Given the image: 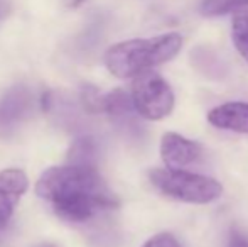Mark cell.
Returning a JSON list of instances; mask_svg holds the SVG:
<instances>
[{
  "label": "cell",
  "instance_id": "cell-1",
  "mask_svg": "<svg viewBox=\"0 0 248 247\" xmlns=\"http://www.w3.org/2000/svg\"><path fill=\"white\" fill-rule=\"evenodd\" d=\"M36 193L69 222H88L118 207L113 191L92 166H52L37 180Z\"/></svg>",
  "mask_w": 248,
  "mask_h": 247
},
{
  "label": "cell",
  "instance_id": "cell-2",
  "mask_svg": "<svg viewBox=\"0 0 248 247\" xmlns=\"http://www.w3.org/2000/svg\"><path fill=\"white\" fill-rule=\"evenodd\" d=\"M183 48V37L177 33L160 34L145 39H128L110 46L105 53V66L113 76L122 80L170 61Z\"/></svg>",
  "mask_w": 248,
  "mask_h": 247
},
{
  "label": "cell",
  "instance_id": "cell-3",
  "mask_svg": "<svg viewBox=\"0 0 248 247\" xmlns=\"http://www.w3.org/2000/svg\"><path fill=\"white\" fill-rule=\"evenodd\" d=\"M150 183L157 191L172 200L184 203L206 205L218 200L223 195V186L215 178L184 169L157 168L149 175Z\"/></svg>",
  "mask_w": 248,
  "mask_h": 247
},
{
  "label": "cell",
  "instance_id": "cell-4",
  "mask_svg": "<svg viewBox=\"0 0 248 247\" xmlns=\"http://www.w3.org/2000/svg\"><path fill=\"white\" fill-rule=\"evenodd\" d=\"M132 100L140 117L160 120L174 109V93L162 75L154 69L137 75L132 82Z\"/></svg>",
  "mask_w": 248,
  "mask_h": 247
},
{
  "label": "cell",
  "instance_id": "cell-5",
  "mask_svg": "<svg viewBox=\"0 0 248 247\" xmlns=\"http://www.w3.org/2000/svg\"><path fill=\"white\" fill-rule=\"evenodd\" d=\"M36 110V97L27 86L16 85L0 97V139H9Z\"/></svg>",
  "mask_w": 248,
  "mask_h": 247
},
{
  "label": "cell",
  "instance_id": "cell-6",
  "mask_svg": "<svg viewBox=\"0 0 248 247\" xmlns=\"http://www.w3.org/2000/svg\"><path fill=\"white\" fill-rule=\"evenodd\" d=\"M202 154L201 144L184 137L177 132H166L160 141V158L166 168L183 169L196 163Z\"/></svg>",
  "mask_w": 248,
  "mask_h": 247
},
{
  "label": "cell",
  "instance_id": "cell-7",
  "mask_svg": "<svg viewBox=\"0 0 248 247\" xmlns=\"http://www.w3.org/2000/svg\"><path fill=\"white\" fill-rule=\"evenodd\" d=\"M208 122L221 131L248 134V103L247 102H228L215 107L208 114Z\"/></svg>",
  "mask_w": 248,
  "mask_h": 247
},
{
  "label": "cell",
  "instance_id": "cell-8",
  "mask_svg": "<svg viewBox=\"0 0 248 247\" xmlns=\"http://www.w3.org/2000/svg\"><path fill=\"white\" fill-rule=\"evenodd\" d=\"M137 112L134 107L132 95L124 90H113L103 97V114H108L117 122L130 120L132 114Z\"/></svg>",
  "mask_w": 248,
  "mask_h": 247
},
{
  "label": "cell",
  "instance_id": "cell-9",
  "mask_svg": "<svg viewBox=\"0 0 248 247\" xmlns=\"http://www.w3.org/2000/svg\"><path fill=\"white\" fill-rule=\"evenodd\" d=\"M98 161V144L90 135L76 139L68 152V163L76 166H92L96 168Z\"/></svg>",
  "mask_w": 248,
  "mask_h": 247
},
{
  "label": "cell",
  "instance_id": "cell-10",
  "mask_svg": "<svg viewBox=\"0 0 248 247\" xmlns=\"http://www.w3.org/2000/svg\"><path fill=\"white\" fill-rule=\"evenodd\" d=\"M29 188V178L19 168H7L0 171V195L19 200Z\"/></svg>",
  "mask_w": 248,
  "mask_h": 247
},
{
  "label": "cell",
  "instance_id": "cell-11",
  "mask_svg": "<svg viewBox=\"0 0 248 247\" xmlns=\"http://www.w3.org/2000/svg\"><path fill=\"white\" fill-rule=\"evenodd\" d=\"M232 39L240 56L248 63V10H238L233 16Z\"/></svg>",
  "mask_w": 248,
  "mask_h": 247
},
{
  "label": "cell",
  "instance_id": "cell-12",
  "mask_svg": "<svg viewBox=\"0 0 248 247\" xmlns=\"http://www.w3.org/2000/svg\"><path fill=\"white\" fill-rule=\"evenodd\" d=\"M248 7V0H202L201 14L206 17H218L230 12H238Z\"/></svg>",
  "mask_w": 248,
  "mask_h": 247
},
{
  "label": "cell",
  "instance_id": "cell-13",
  "mask_svg": "<svg viewBox=\"0 0 248 247\" xmlns=\"http://www.w3.org/2000/svg\"><path fill=\"white\" fill-rule=\"evenodd\" d=\"M103 97L96 88L86 86L81 92V103L86 112L90 114H100L103 112Z\"/></svg>",
  "mask_w": 248,
  "mask_h": 247
},
{
  "label": "cell",
  "instance_id": "cell-14",
  "mask_svg": "<svg viewBox=\"0 0 248 247\" xmlns=\"http://www.w3.org/2000/svg\"><path fill=\"white\" fill-rule=\"evenodd\" d=\"M17 200L12 197H7V195H0V229H3L9 224L10 217L14 214V208H16Z\"/></svg>",
  "mask_w": 248,
  "mask_h": 247
},
{
  "label": "cell",
  "instance_id": "cell-15",
  "mask_svg": "<svg viewBox=\"0 0 248 247\" xmlns=\"http://www.w3.org/2000/svg\"><path fill=\"white\" fill-rule=\"evenodd\" d=\"M142 247H181V246L174 235L162 232V234H157L154 237H150Z\"/></svg>",
  "mask_w": 248,
  "mask_h": 247
},
{
  "label": "cell",
  "instance_id": "cell-16",
  "mask_svg": "<svg viewBox=\"0 0 248 247\" xmlns=\"http://www.w3.org/2000/svg\"><path fill=\"white\" fill-rule=\"evenodd\" d=\"M230 247H248V239H247V237H243V235L235 234V235L232 237Z\"/></svg>",
  "mask_w": 248,
  "mask_h": 247
},
{
  "label": "cell",
  "instance_id": "cell-17",
  "mask_svg": "<svg viewBox=\"0 0 248 247\" xmlns=\"http://www.w3.org/2000/svg\"><path fill=\"white\" fill-rule=\"evenodd\" d=\"M36 247H56L54 244H47V242H44V244H39V246H36Z\"/></svg>",
  "mask_w": 248,
  "mask_h": 247
}]
</instances>
